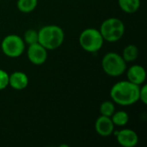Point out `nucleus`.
Listing matches in <instances>:
<instances>
[{
    "instance_id": "1",
    "label": "nucleus",
    "mask_w": 147,
    "mask_h": 147,
    "mask_svg": "<svg viewBox=\"0 0 147 147\" xmlns=\"http://www.w3.org/2000/svg\"><path fill=\"white\" fill-rule=\"evenodd\" d=\"M140 89L128 80L120 81L115 84L110 90V97L114 102L121 106H130L140 101Z\"/></svg>"
},
{
    "instance_id": "2",
    "label": "nucleus",
    "mask_w": 147,
    "mask_h": 147,
    "mask_svg": "<svg viewBox=\"0 0 147 147\" xmlns=\"http://www.w3.org/2000/svg\"><path fill=\"white\" fill-rule=\"evenodd\" d=\"M64 30L57 25H47L38 31V42L47 50L59 48L64 42Z\"/></svg>"
},
{
    "instance_id": "3",
    "label": "nucleus",
    "mask_w": 147,
    "mask_h": 147,
    "mask_svg": "<svg viewBox=\"0 0 147 147\" xmlns=\"http://www.w3.org/2000/svg\"><path fill=\"white\" fill-rule=\"evenodd\" d=\"M99 31L104 40L115 42L121 40L124 35L125 25L119 18L111 17L102 22Z\"/></svg>"
},
{
    "instance_id": "4",
    "label": "nucleus",
    "mask_w": 147,
    "mask_h": 147,
    "mask_svg": "<svg viewBox=\"0 0 147 147\" xmlns=\"http://www.w3.org/2000/svg\"><path fill=\"white\" fill-rule=\"evenodd\" d=\"M103 71L110 77H119L127 70V62L121 55L110 52L106 53L102 59Z\"/></svg>"
},
{
    "instance_id": "5",
    "label": "nucleus",
    "mask_w": 147,
    "mask_h": 147,
    "mask_svg": "<svg viewBox=\"0 0 147 147\" xmlns=\"http://www.w3.org/2000/svg\"><path fill=\"white\" fill-rule=\"evenodd\" d=\"M78 40L81 47L88 53L98 52L104 42L100 31L94 28L84 29L79 35Z\"/></svg>"
},
{
    "instance_id": "6",
    "label": "nucleus",
    "mask_w": 147,
    "mask_h": 147,
    "mask_svg": "<svg viewBox=\"0 0 147 147\" xmlns=\"http://www.w3.org/2000/svg\"><path fill=\"white\" fill-rule=\"evenodd\" d=\"M2 52L9 58L21 56L25 49L23 39L17 34H9L5 36L1 43Z\"/></svg>"
},
{
    "instance_id": "7",
    "label": "nucleus",
    "mask_w": 147,
    "mask_h": 147,
    "mask_svg": "<svg viewBox=\"0 0 147 147\" xmlns=\"http://www.w3.org/2000/svg\"><path fill=\"white\" fill-rule=\"evenodd\" d=\"M27 56L28 60L36 65H40L47 61V50L41 46L39 42L28 45L27 51Z\"/></svg>"
},
{
    "instance_id": "8",
    "label": "nucleus",
    "mask_w": 147,
    "mask_h": 147,
    "mask_svg": "<svg viewBox=\"0 0 147 147\" xmlns=\"http://www.w3.org/2000/svg\"><path fill=\"white\" fill-rule=\"evenodd\" d=\"M117 142L123 147H134L139 142L137 133L132 129H122L116 134Z\"/></svg>"
},
{
    "instance_id": "9",
    "label": "nucleus",
    "mask_w": 147,
    "mask_h": 147,
    "mask_svg": "<svg viewBox=\"0 0 147 147\" xmlns=\"http://www.w3.org/2000/svg\"><path fill=\"white\" fill-rule=\"evenodd\" d=\"M95 129L97 134H99L100 136L109 137L114 133L115 125L110 117L101 115L96 121Z\"/></svg>"
},
{
    "instance_id": "10",
    "label": "nucleus",
    "mask_w": 147,
    "mask_h": 147,
    "mask_svg": "<svg viewBox=\"0 0 147 147\" xmlns=\"http://www.w3.org/2000/svg\"><path fill=\"white\" fill-rule=\"evenodd\" d=\"M127 77L128 81L140 86L146 79V71L142 65H134L127 71Z\"/></svg>"
},
{
    "instance_id": "11",
    "label": "nucleus",
    "mask_w": 147,
    "mask_h": 147,
    "mask_svg": "<svg viewBox=\"0 0 147 147\" xmlns=\"http://www.w3.org/2000/svg\"><path fill=\"white\" fill-rule=\"evenodd\" d=\"M28 84V78L22 71H14L9 75V85L16 90L25 89Z\"/></svg>"
},
{
    "instance_id": "12",
    "label": "nucleus",
    "mask_w": 147,
    "mask_h": 147,
    "mask_svg": "<svg viewBox=\"0 0 147 147\" xmlns=\"http://www.w3.org/2000/svg\"><path fill=\"white\" fill-rule=\"evenodd\" d=\"M118 3L121 9L127 14L136 12L140 7V0H118Z\"/></svg>"
},
{
    "instance_id": "13",
    "label": "nucleus",
    "mask_w": 147,
    "mask_h": 147,
    "mask_svg": "<svg viewBox=\"0 0 147 147\" xmlns=\"http://www.w3.org/2000/svg\"><path fill=\"white\" fill-rule=\"evenodd\" d=\"M139 48L134 45V44H130L127 45L122 52V58L124 59V60L127 63V62H133L134 60L137 59V58L139 57Z\"/></svg>"
},
{
    "instance_id": "14",
    "label": "nucleus",
    "mask_w": 147,
    "mask_h": 147,
    "mask_svg": "<svg viewBox=\"0 0 147 147\" xmlns=\"http://www.w3.org/2000/svg\"><path fill=\"white\" fill-rule=\"evenodd\" d=\"M114 125L115 126H118V127H124L126 126L128 121H129V115L126 111L121 110V111H117L112 115V116L110 117Z\"/></svg>"
},
{
    "instance_id": "15",
    "label": "nucleus",
    "mask_w": 147,
    "mask_h": 147,
    "mask_svg": "<svg viewBox=\"0 0 147 147\" xmlns=\"http://www.w3.org/2000/svg\"><path fill=\"white\" fill-rule=\"evenodd\" d=\"M38 0H18L17 9L22 13H30L37 7Z\"/></svg>"
},
{
    "instance_id": "16",
    "label": "nucleus",
    "mask_w": 147,
    "mask_h": 147,
    "mask_svg": "<svg viewBox=\"0 0 147 147\" xmlns=\"http://www.w3.org/2000/svg\"><path fill=\"white\" fill-rule=\"evenodd\" d=\"M100 113L101 115H104V116H108V117H111L112 115L115 113V103L112 101H104L101 106H100Z\"/></svg>"
},
{
    "instance_id": "17",
    "label": "nucleus",
    "mask_w": 147,
    "mask_h": 147,
    "mask_svg": "<svg viewBox=\"0 0 147 147\" xmlns=\"http://www.w3.org/2000/svg\"><path fill=\"white\" fill-rule=\"evenodd\" d=\"M23 41L28 45L38 42V31L35 29H28L23 35Z\"/></svg>"
},
{
    "instance_id": "18",
    "label": "nucleus",
    "mask_w": 147,
    "mask_h": 147,
    "mask_svg": "<svg viewBox=\"0 0 147 147\" xmlns=\"http://www.w3.org/2000/svg\"><path fill=\"white\" fill-rule=\"evenodd\" d=\"M9 86V74L4 70L0 69V90Z\"/></svg>"
},
{
    "instance_id": "19",
    "label": "nucleus",
    "mask_w": 147,
    "mask_h": 147,
    "mask_svg": "<svg viewBox=\"0 0 147 147\" xmlns=\"http://www.w3.org/2000/svg\"><path fill=\"white\" fill-rule=\"evenodd\" d=\"M140 101L143 102V104H147V85L143 84L140 89Z\"/></svg>"
}]
</instances>
